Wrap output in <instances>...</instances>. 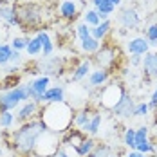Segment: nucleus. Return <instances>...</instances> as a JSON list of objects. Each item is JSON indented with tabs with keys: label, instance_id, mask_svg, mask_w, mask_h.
<instances>
[{
	"label": "nucleus",
	"instance_id": "f257e3e1",
	"mask_svg": "<svg viewBox=\"0 0 157 157\" xmlns=\"http://www.w3.org/2000/svg\"><path fill=\"white\" fill-rule=\"evenodd\" d=\"M42 123L45 125L47 130L52 132H63L67 130L69 125L72 123V109L69 105L62 103H49V107L42 110Z\"/></svg>",
	"mask_w": 157,
	"mask_h": 157
},
{
	"label": "nucleus",
	"instance_id": "f03ea898",
	"mask_svg": "<svg viewBox=\"0 0 157 157\" xmlns=\"http://www.w3.org/2000/svg\"><path fill=\"white\" fill-rule=\"evenodd\" d=\"M44 130H47V128L42 123V119L24 123L18 130L13 132V144H15V148L18 152H22V154H31L34 150L36 139L40 137V134Z\"/></svg>",
	"mask_w": 157,
	"mask_h": 157
},
{
	"label": "nucleus",
	"instance_id": "7ed1b4c3",
	"mask_svg": "<svg viewBox=\"0 0 157 157\" xmlns=\"http://www.w3.org/2000/svg\"><path fill=\"white\" fill-rule=\"evenodd\" d=\"M60 139H58V132H52V130H44L40 134V137L36 139V144H34V150L40 157H52L60 148Z\"/></svg>",
	"mask_w": 157,
	"mask_h": 157
},
{
	"label": "nucleus",
	"instance_id": "20e7f679",
	"mask_svg": "<svg viewBox=\"0 0 157 157\" xmlns=\"http://www.w3.org/2000/svg\"><path fill=\"white\" fill-rule=\"evenodd\" d=\"M22 101H29L27 92H25V87L20 85V87H13L6 92L0 94V109L2 110H13L16 109ZM0 110V112H2Z\"/></svg>",
	"mask_w": 157,
	"mask_h": 157
},
{
	"label": "nucleus",
	"instance_id": "39448f33",
	"mask_svg": "<svg viewBox=\"0 0 157 157\" xmlns=\"http://www.w3.org/2000/svg\"><path fill=\"white\" fill-rule=\"evenodd\" d=\"M123 96H125V90H123V87L119 83H110L107 87H103L99 98H101V103H103L105 109H114L121 101Z\"/></svg>",
	"mask_w": 157,
	"mask_h": 157
},
{
	"label": "nucleus",
	"instance_id": "423d86ee",
	"mask_svg": "<svg viewBox=\"0 0 157 157\" xmlns=\"http://www.w3.org/2000/svg\"><path fill=\"white\" fill-rule=\"evenodd\" d=\"M16 15H18V22H20V27L22 25H34L40 22V9L34 7V6H22V7H16Z\"/></svg>",
	"mask_w": 157,
	"mask_h": 157
},
{
	"label": "nucleus",
	"instance_id": "0eeeda50",
	"mask_svg": "<svg viewBox=\"0 0 157 157\" xmlns=\"http://www.w3.org/2000/svg\"><path fill=\"white\" fill-rule=\"evenodd\" d=\"M134 109H136V103H134V99H132V96L126 94L121 98V101L114 107V114L116 116H119V117H132L134 116Z\"/></svg>",
	"mask_w": 157,
	"mask_h": 157
},
{
	"label": "nucleus",
	"instance_id": "6e6552de",
	"mask_svg": "<svg viewBox=\"0 0 157 157\" xmlns=\"http://www.w3.org/2000/svg\"><path fill=\"white\" fill-rule=\"evenodd\" d=\"M94 62L99 65V69H105V71H107V69L112 67L114 62H116V51L112 47H101L96 52Z\"/></svg>",
	"mask_w": 157,
	"mask_h": 157
},
{
	"label": "nucleus",
	"instance_id": "1a4fd4ad",
	"mask_svg": "<svg viewBox=\"0 0 157 157\" xmlns=\"http://www.w3.org/2000/svg\"><path fill=\"white\" fill-rule=\"evenodd\" d=\"M119 20H121L123 27H126V29H134V27L139 25V16L136 13V9H130V7H126V9L121 11Z\"/></svg>",
	"mask_w": 157,
	"mask_h": 157
},
{
	"label": "nucleus",
	"instance_id": "9d476101",
	"mask_svg": "<svg viewBox=\"0 0 157 157\" xmlns=\"http://www.w3.org/2000/svg\"><path fill=\"white\" fill-rule=\"evenodd\" d=\"M63 99H65L63 87H51V89H47L44 92L40 103H62Z\"/></svg>",
	"mask_w": 157,
	"mask_h": 157
},
{
	"label": "nucleus",
	"instance_id": "9b49d317",
	"mask_svg": "<svg viewBox=\"0 0 157 157\" xmlns=\"http://www.w3.org/2000/svg\"><path fill=\"white\" fill-rule=\"evenodd\" d=\"M60 71V60L58 58H44V62L38 63V72H44V76L49 74H58Z\"/></svg>",
	"mask_w": 157,
	"mask_h": 157
},
{
	"label": "nucleus",
	"instance_id": "f8f14e48",
	"mask_svg": "<svg viewBox=\"0 0 157 157\" xmlns=\"http://www.w3.org/2000/svg\"><path fill=\"white\" fill-rule=\"evenodd\" d=\"M36 110H38V103H36V101H25V105L18 110V114H16L15 119L16 121H29L33 116H34Z\"/></svg>",
	"mask_w": 157,
	"mask_h": 157
},
{
	"label": "nucleus",
	"instance_id": "ddd939ff",
	"mask_svg": "<svg viewBox=\"0 0 157 157\" xmlns=\"http://www.w3.org/2000/svg\"><path fill=\"white\" fill-rule=\"evenodd\" d=\"M0 18L6 20L9 25H20L15 6H0Z\"/></svg>",
	"mask_w": 157,
	"mask_h": 157
},
{
	"label": "nucleus",
	"instance_id": "4468645a",
	"mask_svg": "<svg viewBox=\"0 0 157 157\" xmlns=\"http://www.w3.org/2000/svg\"><path fill=\"white\" fill-rule=\"evenodd\" d=\"M148 47H150V44L144 38H134L128 42V52L130 54H141L143 56L148 52Z\"/></svg>",
	"mask_w": 157,
	"mask_h": 157
},
{
	"label": "nucleus",
	"instance_id": "2eb2a0df",
	"mask_svg": "<svg viewBox=\"0 0 157 157\" xmlns=\"http://www.w3.org/2000/svg\"><path fill=\"white\" fill-rule=\"evenodd\" d=\"M31 87H33V90H34V94H36V103H40L44 92L49 89V76H40L38 79H34L31 83Z\"/></svg>",
	"mask_w": 157,
	"mask_h": 157
},
{
	"label": "nucleus",
	"instance_id": "dca6fc26",
	"mask_svg": "<svg viewBox=\"0 0 157 157\" xmlns=\"http://www.w3.org/2000/svg\"><path fill=\"white\" fill-rule=\"evenodd\" d=\"M143 67H144L146 74L157 76V54L155 52H146L143 56Z\"/></svg>",
	"mask_w": 157,
	"mask_h": 157
},
{
	"label": "nucleus",
	"instance_id": "f3484780",
	"mask_svg": "<svg viewBox=\"0 0 157 157\" xmlns=\"http://www.w3.org/2000/svg\"><path fill=\"white\" fill-rule=\"evenodd\" d=\"M107 79H109V71L98 69V71H92V72H90V76H89V85H90V87H101Z\"/></svg>",
	"mask_w": 157,
	"mask_h": 157
},
{
	"label": "nucleus",
	"instance_id": "a211bd4d",
	"mask_svg": "<svg viewBox=\"0 0 157 157\" xmlns=\"http://www.w3.org/2000/svg\"><path fill=\"white\" fill-rule=\"evenodd\" d=\"M109 31H110V22L109 20H105V22H101L98 27H90V36L99 42V40H103V38L107 36V33Z\"/></svg>",
	"mask_w": 157,
	"mask_h": 157
},
{
	"label": "nucleus",
	"instance_id": "6ab92c4d",
	"mask_svg": "<svg viewBox=\"0 0 157 157\" xmlns=\"http://www.w3.org/2000/svg\"><path fill=\"white\" fill-rule=\"evenodd\" d=\"M38 40L42 42V52H44V58L51 56V54H52V51H54V47H52V42H51L49 34H47V33H44V31H40V33H38Z\"/></svg>",
	"mask_w": 157,
	"mask_h": 157
},
{
	"label": "nucleus",
	"instance_id": "aec40b11",
	"mask_svg": "<svg viewBox=\"0 0 157 157\" xmlns=\"http://www.w3.org/2000/svg\"><path fill=\"white\" fill-rule=\"evenodd\" d=\"M60 15L63 18H74L76 16V4L72 0H65L60 6Z\"/></svg>",
	"mask_w": 157,
	"mask_h": 157
},
{
	"label": "nucleus",
	"instance_id": "412c9836",
	"mask_svg": "<svg viewBox=\"0 0 157 157\" xmlns=\"http://www.w3.org/2000/svg\"><path fill=\"white\" fill-rule=\"evenodd\" d=\"M92 150H94V141L92 139H83V141L79 143V146L76 148V154L79 157H85V155H90L92 154Z\"/></svg>",
	"mask_w": 157,
	"mask_h": 157
},
{
	"label": "nucleus",
	"instance_id": "4be33fe9",
	"mask_svg": "<svg viewBox=\"0 0 157 157\" xmlns=\"http://www.w3.org/2000/svg\"><path fill=\"white\" fill-rule=\"evenodd\" d=\"M81 49L85 51V52H98L99 51V42L92 38V36H89V38H83L81 40Z\"/></svg>",
	"mask_w": 157,
	"mask_h": 157
},
{
	"label": "nucleus",
	"instance_id": "5701e85b",
	"mask_svg": "<svg viewBox=\"0 0 157 157\" xmlns=\"http://www.w3.org/2000/svg\"><path fill=\"white\" fill-rule=\"evenodd\" d=\"M25 51H27L29 56H36V54L42 52V42L38 40V36H34V38H31V40H27V47H25Z\"/></svg>",
	"mask_w": 157,
	"mask_h": 157
},
{
	"label": "nucleus",
	"instance_id": "b1692460",
	"mask_svg": "<svg viewBox=\"0 0 157 157\" xmlns=\"http://www.w3.org/2000/svg\"><path fill=\"white\" fill-rule=\"evenodd\" d=\"M89 71H90V62H89V60L81 62V65L74 71V74H72V81H79V79H83L87 74H89Z\"/></svg>",
	"mask_w": 157,
	"mask_h": 157
},
{
	"label": "nucleus",
	"instance_id": "393cba45",
	"mask_svg": "<svg viewBox=\"0 0 157 157\" xmlns=\"http://www.w3.org/2000/svg\"><path fill=\"white\" fill-rule=\"evenodd\" d=\"M90 157H117V152L114 150V148H110V146H98L94 152L90 154Z\"/></svg>",
	"mask_w": 157,
	"mask_h": 157
},
{
	"label": "nucleus",
	"instance_id": "a878e982",
	"mask_svg": "<svg viewBox=\"0 0 157 157\" xmlns=\"http://www.w3.org/2000/svg\"><path fill=\"white\" fill-rule=\"evenodd\" d=\"M13 123H15V114H11V110H2L0 112V126L9 128Z\"/></svg>",
	"mask_w": 157,
	"mask_h": 157
},
{
	"label": "nucleus",
	"instance_id": "bb28decb",
	"mask_svg": "<svg viewBox=\"0 0 157 157\" xmlns=\"http://www.w3.org/2000/svg\"><path fill=\"white\" fill-rule=\"evenodd\" d=\"M99 126H101V116L99 114H94L92 117H90V121H89V125L85 126V130L89 132V134H98V130H99Z\"/></svg>",
	"mask_w": 157,
	"mask_h": 157
},
{
	"label": "nucleus",
	"instance_id": "cd10ccee",
	"mask_svg": "<svg viewBox=\"0 0 157 157\" xmlns=\"http://www.w3.org/2000/svg\"><path fill=\"white\" fill-rule=\"evenodd\" d=\"M83 18H85V24H87V25H92V27H98V25L101 24V22H99V16H98V13H96L94 9L87 11Z\"/></svg>",
	"mask_w": 157,
	"mask_h": 157
},
{
	"label": "nucleus",
	"instance_id": "c85d7f7f",
	"mask_svg": "<svg viewBox=\"0 0 157 157\" xmlns=\"http://www.w3.org/2000/svg\"><path fill=\"white\" fill-rule=\"evenodd\" d=\"M11 52H13L11 45H0V65H6V63L9 62Z\"/></svg>",
	"mask_w": 157,
	"mask_h": 157
},
{
	"label": "nucleus",
	"instance_id": "c756f323",
	"mask_svg": "<svg viewBox=\"0 0 157 157\" xmlns=\"http://www.w3.org/2000/svg\"><path fill=\"white\" fill-rule=\"evenodd\" d=\"M144 141H148V126H139L136 130V146Z\"/></svg>",
	"mask_w": 157,
	"mask_h": 157
},
{
	"label": "nucleus",
	"instance_id": "7c9ffc66",
	"mask_svg": "<svg viewBox=\"0 0 157 157\" xmlns=\"http://www.w3.org/2000/svg\"><path fill=\"white\" fill-rule=\"evenodd\" d=\"M125 144L136 150V130H134V128H126V132H125Z\"/></svg>",
	"mask_w": 157,
	"mask_h": 157
},
{
	"label": "nucleus",
	"instance_id": "2f4dec72",
	"mask_svg": "<svg viewBox=\"0 0 157 157\" xmlns=\"http://www.w3.org/2000/svg\"><path fill=\"white\" fill-rule=\"evenodd\" d=\"M89 121H90V116H89L87 112H79L78 116L74 117V123L78 126H81V128H85V126L89 125Z\"/></svg>",
	"mask_w": 157,
	"mask_h": 157
},
{
	"label": "nucleus",
	"instance_id": "473e14b6",
	"mask_svg": "<svg viewBox=\"0 0 157 157\" xmlns=\"http://www.w3.org/2000/svg\"><path fill=\"white\" fill-rule=\"evenodd\" d=\"M136 150L146 155V154H150V152H155V146H154L150 141H144V143H141V144H137V146H136Z\"/></svg>",
	"mask_w": 157,
	"mask_h": 157
},
{
	"label": "nucleus",
	"instance_id": "72a5a7b5",
	"mask_svg": "<svg viewBox=\"0 0 157 157\" xmlns=\"http://www.w3.org/2000/svg\"><path fill=\"white\" fill-rule=\"evenodd\" d=\"M114 9H116V7H114V6L110 4L109 0H105L103 4H99V6L96 7V11H98V13H103V15H110V13H112Z\"/></svg>",
	"mask_w": 157,
	"mask_h": 157
},
{
	"label": "nucleus",
	"instance_id": "f704fd0d",
	"mask_svg": "<svg viewBox=\"0 0 157 157\" xmlns=\"http://www.w3.org/2000/svg\"><path fill=\"white\" fill-rule=\"evenodd\" d=\"M11 47H13V51H22V49L27 47V40L25 38H13V42H11Z\"/></svg>",
	"mask_w": 157,
	"mask_h": 157
},
{
	"label": "nucleus",
	"instance_id": "c9c22d12",
	"mask_svg": "<svg viewBox=\"0 0 157 157\" xmlns=\"http://www.w3.org/2000/svg\"><path fill=\"white\" fill-rule=\"evenodd\" d=\"M146 38H148L154 45L157 44V24H152V25L146 29Z\"/></svg>",
	"mask_w": 157,
	"mask_h": 157
},
{
	"label": "nucleus",
	"instance_id": "e433bc0d",
	"mask_svg": "<svg viewBox=\"0 0 157 157\" xmlns=\"http://www.w3.org/2000/svg\"><path fill=\"white\" fill-rule=\"evenodd\" d=\"M76 33H78L79 40L89 38V36H90V27H87V24H79L78 27H76Z\"/></svg>",
	"mask_w": 157,
	"mask_h": 157
},
{
	"label": "nucleus",
	"instance_id": "4c0bfd02",
	"mask_svg": "<svg viewBox=\"0 0 157 157\" xmlns=\"http://www.w3.org/2000/svg\"><path fill=\"white\" fill-rule=\"evenodd\" d=\"M148 103H139V105H136V109H134V116H146L148 114Z\"/></svg>",
	"mask_w": 157,
	"mask_h": 157
},
{
	"label": "nucleus",
	"instance_id": "58836bf2",
	"mask_svg": "<svg viewBox=\"0 0 157 157\" xmlns=\"http://www.w3.org/2000/svg\"><path fill=\"white\" fill-rule=\"evenodd\" d=\"M130 63H132V65H141L143 56L141 54H132V56H130Z\"/></svg>",
	"mask_w": 157,
	"mask_h": 157
},
{
	"label": "nucleus",
	"instance_id": "ea45409f",
	"mask_svg": "<svg viewBox=\"0 0 157 157\" xmlns=\"http://www.w3.org/2000/svg\"><path fill=\"white\" fill-rule=\"evenodd\" d=\"M148 107H150V109H155V107H157V89L154 90V94H152V98H150Z\"/></svg>",
	"mask_w": 157,
	"mask_h": 157
},
{
	"label": "nucleus",
	"instance_id": "a19ab883",
	"mask_svg": "<svg viewBox=\"0 0 157 157\" xmlns=\"http://www.w3.org/2000/svg\"><path fill=\"white\" fill-rule=\"evenodd\" d=\"M20 60H22V56H20V52H18V51H13V52H11V58H9V62H13V63H18Z\"/></svg>",
	"mask_w": 157,
	"mask_h": 157
},
{
	"label": "nucleus",
	"instance_id": "79ce46f5",
	"mask_svg": "<svg viewBox=\"0 0 157 157\" xmlns=\"http://www.w3.org/2000/svg\"><path fill=\"white\" fill-rule=\"evenodd\" d=\"M126 157H144V154L137 152V150H132V152H128V154H126Z\"/></svg>",
	"mask_w": 157,
	"mask_h": 157
},
{
	"label": "nucleus",
	"instance_id": "37998d69",
	"mask_svg": "<svg viewBox=\"0 0 157 157\" xmlns=\"http://www.w3.org/2000/svg\"><path fill=\"white\" fill-rule=\"evenodd\" d=\"M110 4H112V6H114V7H116V6H119V4H121V0H109Z\"/></svg>",
	"mask_w": 157,
	"mask_h": 157
},
{
	"label": "nucleus",
	"instance_id": "c03bdc74",
	"mask_svg": "<svg viewBox=\"0 0 157 157\" xmlns=\"http://www.w3.org/2000/svg\"><path fill=\"white\" fill-rule=\"evenodd\" d=\"M92 2H94V6H96V7H98V6H99V4H103L105 0H92Z\"/></svg>",
	"mask_w": 157,
	"mask_h": 157
}]
</instances>
